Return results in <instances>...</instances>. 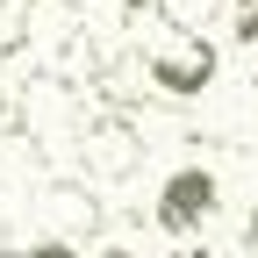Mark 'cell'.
<instances>
[{"label":"cell","mask_w":258,"mask_h":258,"mask_svg":"<svg viewBox=\"0 0 258 258\" xmlns=\"http://www.w3.org/2000/svg\"><path fill=\"white\" fill-rule=\"evenodd\" d=\"M144 57V79L158 101H201L215 86V43L208 36H186V29H151V43H137Z\"/></svg>","instance_id":"obj_1"},{"label":"cell","mask_w":258,"mask_h":258,"mask_svg":"<svg viewBox=\"0 0 258 258\" xmlns=\"http://www.w3.org/2000/svg\"><path fill=\"white\" fill-rule=\"evenodd\" d=\"M144 137H137V122H129L122 108H93L86 115V129H79V179H129L144 165Z\"/></svg>","instance_id":"obj_2"},{"label":"cell","mask_w":258,"mask_h":258,"mask_svg":"<svg viewBox=\"0 0 258 258\" xmlns=\"http://www.w3.org/2000/svg\"><path fill=\"white\" fill-rule=\"evenodd\" d=\"M215 208H222V179H215L208 165H179V172H165V186H158L151 222L172 230V237H194V230L215 222Z\"/></svg>","instance_id":"obj_3"},{"label":"cell","mask_w":258,"mask_h":258,"mask_svg":"<svg viewBox=\"0 0 258 258\" xmlns=\"http://www.w3.org/2000/svg\"><path fill=\"white\" fill-rule=\"evenodd\" d=\"M36 215H43V237L86 244L93 230H101V201H93V179H43Z\"/></svg>","instance_id":"obj_4"},{"label":"cell","mask_w":258,"mask_h":258,"mask_svg":"<svg viewBox=\"0 0 258 258\" xmlns=\"http://www.w3.org/2000/svg\"><path fill=\"white\" fill-rule=\"evenodd\" d=\"M208 22H222V0H151V29H186V36H201Z\"/></svg>","instance_id":"obj_5"},{"label":"cell","mask_w":258,"mask_h":258,"mask_svg":"<svg viewBox=\"0 0 258 258\" xmlns=\"http://www.w3.org/2000/svg\"><path fill=\"white\" fill-rule=\"evenodd\" d=\"M222 29H230V43L258 50V0H222Z\"/></svg>","instance_id":"obj_6"},{"label":"cell","mask_w":258,"mask_h":258,"mask_svg":"<svg viewBox=\"0 0 258 258\" xmlns=\"http://www.w3.org/2000/svg\"><path fill=\"white\" fill-rule=\"evenodd\" d=\"M8 258H79V244H64V237H36L29 251H8Z\"/></svg>","instance_id":"obj_7"},{"label":"cell","mask_w":258,"mask_h":258,"mask_svg":"<svg viewBox=\"0 0 258 258\" xmlns=\"http://www.w3.org/2000/svg\"><path fill=\"white\" fill-rule=\"evenodd\" d=\"M165 258H215L208 244H179V251H165Z\"/></svg>","instance_id":"obj_8"},{"label":"cell","mask_w":258,"mask_h":258,"mask_svg":"<svg viewBox=\"0 0 258 258\" xmlns=\"http://www.w3.org/2000/svg\"><path fill=\"white\" fill-rule=\"evenodd\" d=\"M244 251L258 258V208H251V222H244Z\"/></svg>","instance_id":"obj_9"},{"label":"cell","mask_w":258,"mask_h":258,"mask_svg":"<svg viewBox=\"0 0 258 258\" xmlns=\"http://www.w3.org/2000/svg\"><path fill=\"white\" fill-rule=\"evenodd\" d=\"M93 258H137V251H129V244H101V251H93Z\"/></svg>","instance_id":"obj_10"},{"label":"cell","mask_w":258,"mask_h":258,"mask_svg":"<svg viewBox=\"0 0 258 258\" xmlns=\"http://www.w3.org/2000/svg\"><path fill=\"white\" fill-rule=\"evenodd\" d=\"M0 129H8V79H0Z\"/></svg>","instance_id":"obj_11"}]
</instances>
